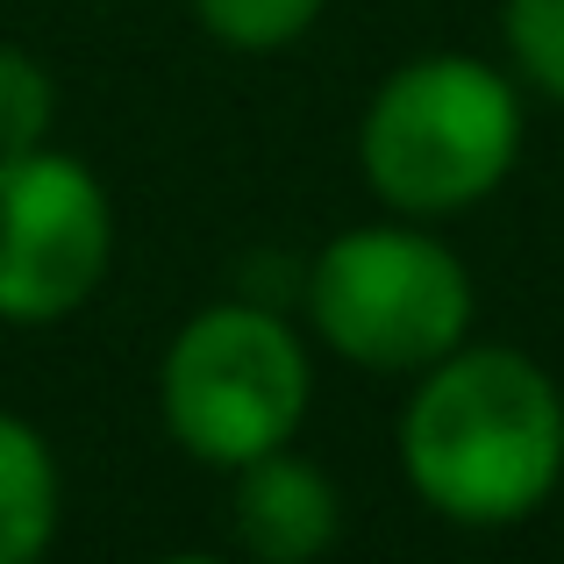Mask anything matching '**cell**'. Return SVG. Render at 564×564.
Wrapping results in <instances>:
<instances>
[{
  "label": "cell",
  "mask_w": 564,
  "mask_h": 564,
  "mask_svg": "<svg viewBox=\"0 0 564 564\" xmlns=\"http://www.w3.org/2000/svg\"><path fill=\"white\" fill-rule=\"evenodd\" d=\"M57 122V79L36 51L0 43V158H22L36 143H51Z\"/></svg>",
  "instance_id": "30bf717a"
},
{
  "label": "cell",
  "mask_w": 564,
  "mask_h": 564,
  "mask_svg": "<svg viewBox=\"0 0 564 564\" xmlns=\"http://www.w3.org/2000/svg\"><path fill=\"white\" fill-rule=\"evenodd\" d=\"M400 479L436 522L514 529L564 486V386L514 344H457L400 408Z\"/></svg>",
  "instance_id": "6da1fadb"
},
{
  "label": "cell",
  "mask_w": 564,
  "mask_h": 564,
  "mask_svg": "<svg viewBox=\"0 0 564 564\" xmlns=\"http://www.w3.org/2000/svg\"><path fill=\"white\" fill-rule=\"evenodd\" d=\"M500 43L514 79L564 108V0H500Z\"/></svg>",
  "instance_id": "9c48e42d"
},
{
  "label": "cell",
  "mask_w": 564,
  "mask_h": 564,
  "mask_svg": "<svg viewBox=\"0 0 564 564\" xmlns=\"http://www.w3.org/2000/svg\"><path fill=\"white\" fill-rule=\"evenodd\" d=\"M522 79L471 51H429L379 79L358 115V172L386 215L443 221L494 200L522 165Z\"/></svg>",
  "instance_id": "7a4b0ae2"
},
{
  "label": "cell",
  "mask_w": 564,
  "mask_h": 564,
  "mask_svg": "<svg viewBox=\"0 0 564 564\" xmlns=\"http://www.w3.org/2000/svg\"><path fill=\"white\" fill-rule=\"evenodd\" d=\"M322 8H329V0H193V22H200L221 51L272 57V51H293V43L322 22Z\"/></svg>",
  "instance_id": "ba28073f"
},
{
  "label": "cell",
  "mask_w": 564,
  "mask_h": 564,
  "mask_svg": "<svg viewBox=\"0 0 564 564\" xmlns=\"http://www.w3.org/2000/svg\"><path fill=\"white\" fill-rule=\"evenodd\" d=\"M57 457L22 414H0V564H36L57 536Z\"/></svg>",
  "instance_id": "52a82bcc"
},
{
  "label": "cell",
  "mask_w": 564,
  "mask_h": 564,
  "mask_svg": "<svg viewBox=\"0 0 564 564\" xmlns=\"http://www.w3.org/2000/svg\"><path fill=\"white\" fill-rule=\"evenodd\" d=\"M115 264V207L72 151L0 158V322L43 329L79 315Z\"/></svg>",
  "instance_id": "5b68a950"
},
{
  "label": "cell",
  "mask_w": 564,
  "mask_h": 564,
  "mask_svg": "<svg viewBox=\"0 0 564 564\" xmlns=\"http://www.w3.org/2000/svg\"><path fill=\"white\" fill-rule=\"evenodd\" d=\"M301 307L322 350H336L344 365L414 379L471 336L479 286L436 229L400 215L329 236L301 272Z\"/></svg>",
  "instance_id": "3957f363"
},
{
  "label": "cell",
  "mask_w": 564,
  "mask_h": 564,
  "mask_svg": "<svg viewBox=\"0 0 564 564\" xmlns=\"http://www.w3.org/2000/svg\"><path fill=\"white\" fill-rule=\"evenodd\" d=\"M344 536V494L322 465L264 451L229 471V543L258 564H315Z\"/></svg>",
  "instance_id": "8992f818"
},
{
  "label": "cell",
  "mask_w": 564,
  "mask_h": 564,
  "mask_svg": "<svg viewBox=\"0 0 564 564\" xmlns=\"http://www.w3.org/2000/svg\"><path fill=\"white\" fill-rule=\"evenodd\" d=\"M315 400V365L293 322L264 301H215L158 358V422L186 457L236 471L286 451Z\"/></svg>",
  "instance_id": "277c9868"
}]
</instances>
